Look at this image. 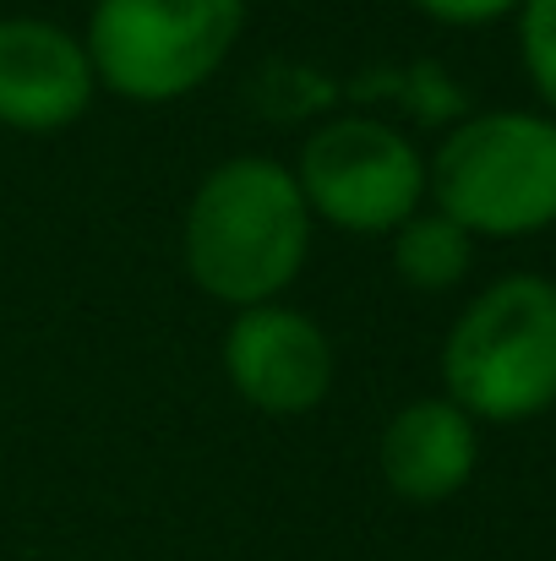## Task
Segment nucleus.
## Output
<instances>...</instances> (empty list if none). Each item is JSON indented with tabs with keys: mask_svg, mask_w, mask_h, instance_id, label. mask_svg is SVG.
Listing matches in <instances>:
<instances>
[{
	"mask_svg": "<svg viewBox=\"0 0 556 561\" xmlns=\"http://www.w3.org/2000/svg\"><path fill=\"white\" fill-rule=\"evenodd\" d=\"M425 202L469 240H530L556 224V121L486 110L458 121L425 159Z\"/></svg>",
	"mask_w": 556,
	"mask_h": 561,
	"instance_id": "f03ea898",
	"label": "nucleus"
},
{
	"mask_svg": "<svg viewBox=\"0 0 556 561\" xmlns=\"http://www.w3.org/2000/svg\"><path fill=\"white\" fill-rule=\"evenodd\" d=\"M224 376L240 392V403H251L257 414L295 420V414H311L333 392L339 360L317 317L284 300H268V306L235 311L224 333Z\"/></svg>",
	"mask_w": 556,
	"mask_h": 561,
	"instance_id": "423d86ee",
	"label": "nucleus"
},
{
	"mask_svg": "<svg viewBox=\"0 0 556 561\" xmlns=\"http://www.w3.org/2000/svg\"><path fill=\"white\" fill-rule=\"evenodd\" d=\"M519 55L556 121V0H524L519 5Z\"/></svg>",
	"mask_w": 556,
	"mask_h": 561,
	"instance_id": "9d476101",
	"label": "nucleus"
},
{
	"mask_svg": "<svg viewBox=\"0 0 556 561\" xmlns=\"http://www.w3.org/2000/svg\"><path fill=\"white\" fill-rule=\"evenodd\" d=\"M442 398L475 425H519L556 403V284L513 273L480 289L442 339Z\"/></svg>",
	"mask_w": 556,
	"mask_h": 561,
	"instance_id": "7ed1b4c3",
	"label": "nucleus"
},
{
	"mask_svg": "<svg viewBox=\"0 0 556 561\" xmlns=\"http://www.w3.org/2000/svg\"><path fill=\"white\" fill-rule=\"evenodd\" d=\"M290 170L311 218L344 234H393L425 207V153L398 126L371 115L317 126Z\"/></svg>",
	"mask_w": 556,
	"mask_h": 561,
	"instance_id": "39448f33",
	"label": "nucleus"
},
{
	"mask_svg": "<svg viewBox=\"0 0 556 561\" xmlns=\"http://www.w3.org/2000/svg\"><path fill=\"white\" fill-rule=\"evenodd\" d=\"M480 463V431L453 398H409L376 442V469L398 502L436 507L469 485Z\"/></svg>",
	"mask_w": 556,
	"mask_h": 561,
	"instance_id": "6e6552de",
	"label": "nucleus"
},
{
	"mask_svg": "<svg viewBox=\"0 0 556 561\" xmlns=\"http://www.w3.org/2000/svg\"><path fill=\"white\" fill-rule=\"evenodd\" d=\"M99 93L82 38L44 16H0V126L22 137L66 131Z\"/></svg>",
	"mask_w": 556,
	"mask_h": 561,
	"instance_id": "0eeeda50",
	"label": "nucleus"
},
{
	"mask_svg": "<svg viewBox=\"0 0 556 561\" xmlns=\"http://www.w3.org/2000/svg\"><path fill=\"white\" fill-rule=\"evenodd\" d=\"M311 229L317 218L290 164L257 153L224 159L185 202V273L207 300L229 311L268 306L300 278L311 256Z\"/></svg>",
	"mask_w": 556,
	"mask_h": 561,
	"instance_id": "f257e3e1",
	"label": "nucleus"
},
{
	"mask_svg": "<svg viewBox=\"0 0 556 561\" xmlns=\"http://www.w3.org/2000/svg\"><path fill=\"white\" fill-rule=\"evenodd\" d=\"M519 5L524 0H415V11H425L442 27H486V22L513 16Z\"/></svg>",
	"mask_w": 556,
	"mask_h": 561,
	"instance_id": "9b49d317",
	"label": "nucleus"
},
{
	"mask_svg": "<svg viewBox=\"0 0 556 561\" xmlns=\"http://www.w3.org/2000/svg\"><path fill=\"white\" fill-rule=\"evenodd\" d=\"M246 0H93L82 49L99 88L132 104L196 93L235 49Z\"/></svg>",
	"mask_w": 556,
	"mask_h": 561,
	"instance_id": "20e7f679",
	"label": "nucleus"
},
{
	"mask_svg": "<svg viewBox=\"0 0 556 561\" xmlns=\"http://www.w3.org/2000/svg\"><path fill=\"white\" fill-rule=\"evenodd\" d=\"M393 267L409 289H425V295H442L453 284H464L469 262H475V240L436 207H420L415 218H404L393 234Z\"/></svg>",
	"mask_w": 556,
	"mask_h": 561,
	"instance_id": "1a4fd4ad",
	"label": "nucleus"
}]
</instances>
